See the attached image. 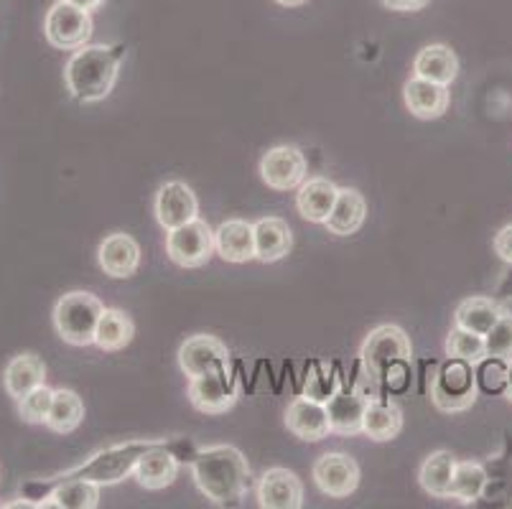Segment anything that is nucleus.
<instances>
[{
	"label": "nucleus",
	"instance_id": "obj_1",
	"mask_svg": "<svg viewBox=\"0 0 512 509\" xmlns=\"http://www.w3.org/2000/svg\"><path fill=\"white\" fill-rule=\"evenodd\" d=\"M192 474L199 492L212 504H232L250 489V464L235 446H207L197 451Z\"/></svg>",
	"mask_w": 512,
	"mask_h": 509
},
{
	"label": "nucleus",
	"instance_id": "obj_2",
	"mask_svg": "<svg viewBox=\"0 0 512 509\" xmlns=\"http://www.w3.org/2000/svg\"><path fill=\"white\" fill-rule=\"evenodd\" d=\"M123 54V46L105 44H85L74 51L64 67V82H67L69 95L82 105L105 100L118 82Z\"/></svg>",
	"mask_w": 512,
	"mask_h": 509
},
{
	"label": "nucleus",
	"instance_id": "obj_3",
	"mask_svg": "<svg viewBox=\"0 0 512 509\" xmlns=\"http://www.w3.org/2000/svg\"><path fill=\"white\" fill-rule=\"evenodd\" d=\"M411 357V336L395 324H383L372 329L360 349L362 367L372 382H390V372L406 370Z\"/></svg>",
	"mask_w": 512,
	"mask_h": 509
},
{
	"label": "nucleus",
	"instance_id": "obj_4",
	"mask_svg": "<svg viewBox=\"0 0 512 509\" xmlns=\"http://www.w3.org/2000/svg\"><path fill=\"white\" fill-rule=\"evenodd\" d=\"M102 311H105V306L92 293H64L54 306V329L72 347H90V344H95Z\"/></svg>",
	"mask_w": 512,
	"mask_h": 509
},
{
	"label": "nucleus",
	"instance_id": "obj_5",
	"mask_svg": "<svg viewBox=\"0 0 512 509\" xmlns=\"http://www.w3.org/2000/svg\"><path fill=\"white\" fill-rule=\"evenodd\" d=\"M153 446H156L153 441H128L120 443V446L105 448V451L95 454L77 469H69L59 479H87V482H95L100 487H113V484H120L125 476L136 471L141 456L151 451Z\"/></svg>",
	"mask_w": 512,
	"mask_h": 509
},
{
	"label": "nucleus",
	"instance_id": "obj_6",
	"mask_svg": "<svg viewBox=\"0 0 512 509\" xmlns=\"http://www.w3.org/2000/svg\"><path fill=\"white\" fill-rule=\"evenodd\" d=\"M474 364L451 359L436 372L431 382V403L441 413H462L477 403V375L472 372Z\"/></svg>",
	"mask_w": 512,
	"mask_h": 509
},
{
	"label": "nucleus",
	"instance_id": "obj_7",
	"mask_svg": "<svg viewBox=\"0 0 512 509\" xmlns=\"http://www.w3.org/2000/svg\"><path fill=\"white\" fill-rule=\"evenodd\" d=\"M214 252V230L204 219L197 217L166 232V255L179 268H202Z\"/></svg>",
	"mask_w": 512,
	"mask_h": 509
},
{
	"label": "nucleus",
	"instance_id": "obj_8",
	"mask_svg": "<svg viewBox=\"0 0 512 509\" xmlns=\"http://www.w3.org/2000/svg\"><path fill=\"white\" fill-rule=\"evenodd\" d=\"M44 36L54 49H82L92 36V13L72 6L67 0H57L46 13Z\"/></svg>",
	"mask_w": 512,
	"mask_h": 509
},
{
	"label": "nucleus",
	"instance_id": "obj_9",
	"mask_svg": "<svg viewBox=\"0 0 512 509\" xmlns=\"http://www.w3.org/2000/svg\"><path fill=\"white\" fill-rule=\"evenodd\" d=\"M240 398V382L227 370L209 372L189 380V403L204 415H222Z\"/></svg>",
	"mask_w": 512,
	"mask_h": 509
},
{
	"label": "nucleus",
	"instance_id": "obj_10",
	"mask_svg": "<svg viewBox=\"0 0 512 509\" xmlns=\"http://www.w3.org/2000/svg\"><path fill=\"white\" fill-rule=\"evenodd\" d=\"M309 174L306 156L296 146H276L260 161V179L273 191L299 189Z\"/></svg>",
	"mask_w": 512,
	"mask_h": 509
},
{
	"label": "nucleus",
	"instance_id": "obj_11",
	"mask_svg": "<svg viewBox=\"0 0 512 509\" xmlns=\"http://www.w3.org/2000/svg\"><path fill=\"white\" fill-rule=\"evenodd\" d=\"M314 484L321 494L344 499L360 487V466L349 454H324L314 464Z\"/></svg>",
	"mask_w": 512,
	"mask_h": 509
},
{
	"label": "nucleus",
	"instance_id": "obj_12",
	"mask_svg": "<svg viewBox=\"0 0 512 509\" xmlns=\"http://www.w3.org/2000/svg\"><path fill=\"white\" fill-rule=\"evenodd\" d=\"M179 367L189 380L209 372L227 370L230 367V352L220 339L209 334L189 336L179 347Z\"/></svg>",
	"mask_w": 512,
	"mask_h": 509
},
{
	"label": "nucleus",
	"instance_id": "obj_13",
	"mask_svg": "<svg viewBox=\"0 0 512 509\" xmlns=\"http://www.w3.org/2000/svg\"><path fill=\"white\" fill-rule=\"evenodd\" d=\"M199 214L197 194L184 181H169L156 194V219L166 232L176 230L181 224L192 222Z\"/></svg>",
	"mask_w": 512,
	"mask_h": 509
},
{
	"label": "nucleus",
	"instance_id": "obj_14",
	"mask_svg": "<svg viewBox=\"0 0 512 509\" xmlns=\"http://www.w3.org/2000/svg\"><path fill=\"white\" fill-rule=\"evenodd\" d=\"M258 502L263 509H301L304 507V484L293 471L276 466L260 476Z\"/></svg>",
	"mask_w": 512,
	"mask_h": 509
},
{
	"label": "nucleus",
	"instance_id": "obj_15",
	"mask_svg": "<svg viewBox=\"0 0 512 509\" xmlns=\"http://www.w3.org/2000/svg\"><path fill=\"white\" fill-rule=\"evenodd\" d=\"M286 428L301 441H324L332 433L327 405L311 398H296L286 410Z\"/></svg>",
	"mask_w": 512,
	"mask_h": 509
},
{
	"label": "nucleus",
	"instance_id": "obj_16",
	"mask_svg": "<svg viewBox=\"0 0 512 509\" xmlns=\"http://www.w3.org/2000/svg\"><path fill=\"white\" fill-rule=\"evenodd\" d=\"M97 260L110 278H130L141 268V245L125 232H113L102 240Z\"/></svg>",
	"mask_w": 512,
	"mask_h": 509
},
{
	"label": "nucleus",
	"instance_id": "obj_17",
	"mask_svg": "<svg viewBox=\"0 0 512 509\" xmlns=\"http://www.w3.org/2000/svg\"><path fill=\"white\" fill-rule=\"evenodd\" d=\"M324 405H327L332 433H339V436H357V433H362L367 405H370V398H367L365 392L339 390L337 387V392Z\"/></svg>",
	"mask_w": 512,
	"mask_h": 509
},
{
	"label": "nucleus",
	"instance_id": "obj_18",
	"mask_svg": "<svg viewBox=\"0 0 512 509\" xmlns=\"http://www.w3.org/2000/svg\"><path fill=\"white\" fill-rule=\"evenodd\" d=\"M41 385H46V364L34 352L16 354L3 370V387L16 403Z\"/></svg>",
	"mask_w": 512,
	"mask_h": 509
},
{
	"label": "nucleus",
	"instance_id": "obj_19",
	"mask_svg": "<svg viewBox=\"0 0 512 509\" xmlns=\"http://www.w3.org/2000/svg\"><path fill=\"white\" fill-rule=\"evenodd\" d=\"M214 250L227 263H250L255 260V230L250 222L227 219L214 230Z\"/></svg>",
	"mask_w": 512,
	"mask_h": 509
},
{
	"label": "nucleus",
	"instance_id": "obj_20",
	"mask_svg": "<svg viewBox=\"0 0 512 509\" xmlns=\"http://www.w3.org/2000/svg\"><path fill=\"white\" fill-rule=\"evenodd\" d=\"M403 100H406V107L411 110V115H416L418 120H436L449 110L451 97L449 87H444V84L413 77L403 87Z\"/></svg>",
	"mask_w": 512,
	"mask_h": 509
},
{
	"label": "nucleus",
	"instance_id": "obj_21",
	"mask_svg": "<svg viewBox=\"0 0 512 509\" xmlns=\"http://www.w3.org/2000/svg\"><path fill=\"white\" fill-rule=\"evenodd\" d=\"M176 474H179V459L171 451H166L164 443H156L151 451H146L136 464V471H133L138 484L148 492L171 487L176 482Z\"/></svg>",
	"mask_w": 512,
	"mask_h": 509
},
{
	"label": "nucleus",
	"instance_id": "obj_22",
	"mask_svg": "<svg viewBox=\"0 0 512 509\" xmlns=\"http://www.w3.org/2000/svg\"><path fill=\"white\" fill-rule=\"evenodd\" d=\"M255 230V260L278 263L293 247V232L281 217H263L253 224Z\"/></svg>",
	"mask_w": 512,
	"mask_h": 509
},
{
	"label": "nucleus",
	"instance_id": "obj_23",
	"mask_svg": "<svg viewBox=\"0 0 512 509\" xmlns=\"http://www.w3.org/2000/svg\"><path fill=\"white\" fill-rule=\"evenodd\" d=\"M339 186L329 179H309L299 186L296 194V209L301 217L311 224H324L332 214L334 202H337Z\"/></svg>",
	"mask_w": 512,
	"mask_h": 509
},
{
	"label": "nucleus",
	"instance_id": "obj_24",
	"mask_svg": "<svg viewBox=\"0 0 512 509\" xmlns=\"http://www.w3.org/2000/svg\"><path fill=\"white\" fill-rule=\"evenodd\" d=\"M365 217H367L365 196H362L357 189H339L337 202H334L332 214H329V219L324 222V227L329 230V235L349 237V235H355L362 224H365Z\"/></svg>",
	"mask_w": 512,
	"mask_h": 509
},
{
	"label": "nucleus",
	"instance_id": "obj_25",
	"mask_svg": "<svg viewBox=\"0 0 512 509\" xmlns=\"http://www.w3.org/2000/svg\"><path fill=\"white\" fill-rule=\"evenodd\" d=\"M413 72H416V77L449 87L459 74V59H456L454 49L446 44L423 46L418 51L416 62H413Z\"/></svg>",
	"mask_w": 512,
	"mask_h": 509
},
{
	"label": "nucleus",
	"instance_id": "obj_26",
	"mask_svg": "<svg viewBox=\"0 0 512 509\" xmlns=\"http://www.w3.org/2000/svg\"><path fill=\"white\" fill-rule=\"evenodd\" d=\"M100 504V484L87 479H62L54 492L41 499V509H95Z\"/></svg>",
	"mask_w": 512,
	"mask_h": 509
},
{
	"label": "nucleus",
	"instance_id": "obj_27",
	"mask_svg": "<svg viewBox=\"0 0 512 509\" xmlns=\"http://www.w3.org/2000/svg\"><path fill=\"white\" fill-rule=\"evenodd\" d=\"M502 314H505V308H502L495 298L474 296L456 306L454 324L462 326V329L474 331V334L487 336L492 331V326L502 319Z\"/></svg>",
	"mask_w": 512,
	"mask_h": 509
},
{
	"label": "nucleus",
	"instance_id": "obj_28",
	"mask_svg": "<svg viewBox=\"0 0 512 509\" xmlns=\"http://www.w3.org/2000/svg\"><path fill=\"white\" fill-rule=\"evenodd\" d=\"M85 420V403L79 398L74 390H54V398H51L49 415H46L44 426L49 431L59 433V436H67V433H74Z\"/></svg>",
	"mask_w": 512,
	"mask_h": 509
},
{
	"label": "nucleus",
	"instance_id": "obj_29",
	"mask_svg": "<svg viewBox=\"0 0 512 509\" xmlns=\"http://www.w3.org/2000/svg\"><path fill=\"white\" fill-rule=\"evenodd\" d=\"M133 336H136V324L125 311H120V308L102 311L95 334V344L102 352H120L133 342Z\"/></svg>",
	"mask_w": 512,
	"mask_h": 509
},
{
	"label": "nucleus",
	"instance_id": "obj_30",
	"mask_svg": "<svg viewBox=\"0 0 512 509\" xmlns=\"http://www.w3.org/2000/svg\"><path fill=\"white\" fill-rule=\"evenodd\" d=\"M400 431H403V410L395 403L370 400L365 413V423H362V433H365L370 441L385 443L393 441Z\"/></svg>",
	"mask_w": 512,
	"mask_h": 509
},
{
	"label": "nucleus",
	"instance_id": "obj_31",
	"mask_svg": "<svg viewBox=\"0 0 512 509\" xmlns=\"http://www.w3.org/2000/svg\"><path fill=\"white\" fill-rule=\"evenodd\" d=\"M456 459L451 451H436L428 456L418 471V482H421L423 492H428L436 499H449L451 479H454Z\"/></svg>",
	"mask_w": 512,
	"mask_h": 509
},
{
	"label": "nucleus",
	"instance_id": "obj_32",
	"mask_svg": "<svg viewBox=\"0 0 512 509\" xmlns=\"http://www.w3.org/2000/svg\"><path fill=\"white\" fill-rule=\"evenodd\" d=\"M490 484V474L477 461H456L454 479H451V492L449 499H459L464 504H474L477 499L484 497Z\"/></svg>",
	"mask_w": 512,
	"mask_h": 509
},
{
	"label": "nucleus",
	"instance_id": "obj_33",
	"mask_svg": "<svg viewBox=\"0 0 512 509\" xmlns=\"http://www.w3.org/2000/svg\"><path fill=\"white\" fill-rule=\"evenodd\" d=\"M446 354H449L451 359H462V362L479 364L484 357H487L484 336L454 324V329H451L449 336H446Z\"/></svg>",
	"mask_w": 512,
	"mask_h": 509
},
{
	"label": "nucleus",
	"instance_id": "obj_34",
	"mask_svg": "<svg viewBox=\"0 0 512 509\" xmlns=\"http://www.w3.org/2000/svg\"><path fill=\"white\" fill-rule=\"evenodd\" d=\"M484 349H487V357L500 359V362L510 364L512 362V314L505 311L502 319L492 326V331L484 336Z\"/></svg>",
	"mask_w": 512,
	"mask_h": 509
},
{
	"label": "nucleus",
	"instance_id": "obj_35",
	"mask_svg": "<svg viewBox=\"0 0 512 509\" xmlns=\"http://www.w3.org/2000/svg\"><path fill=\"white\" fill-rule=\"evenodd\" d=\"M51 398H54V390L46 385L36 387L34 392H29L26 398L18 400V413L26 423L31 426H39V423H46V415H49Z\"/></svg>",
	"mask_w": 512,
	"mask_h": 509
},
{
	"label": "nucleus",
	"instance_id": "obj_36",
	"mask_svg": "<svg viewBox=\"0 0 512 509\" xmlns=\"http://www.w3.org/2000/svg\"><path fill=\"white\" fill-rule=\"evenodd\" d=\"M492 247H495L497 258L512 265V224H507V227H502V230L497 232Z\"/></svg>",
	"mask_w": 512,
	"mask_h": 509
},
{
	"label": "nucleus",
	"instance_id": "obj_37",
	"mask_svg": "<svg viewBox=\"0 0 512 509\" xmlns=\"http://www.w3.org/2000/svg\"><path fill=\"white\" fill-rule=\"evenodd\" d=\"M431 0H383V6L398 13H416L423 11Z\"/></svg>",
	"mask_w": 512,
	"mask_h": 509
},
{
	"label": "nucleus",
	"instance_id": "obj_38",
	"mask_svg": "<svg viewBox=\"0 0 512 509\" xmlns=\"http://www.w3.org/2000/svg\"><path fill=\"white\" fill-rule=\"evenodd\" d=\"M67 3H72V6L82 8V11H87V13H95L105 6V0H67Z\"/></svg>",
	"mask_w": 512,
	"mask_h": 509
},
{
	"label": "nucleus",
	"instance_id": "obj_39",
	"mask_svg": "<svg viewBox=\"0 0 512 509\" xmlns=\"http://www.w3.org/2000/svg\"><path fill=\"white\" fill-rule=\"evenodd\" d=\"M276 3L283 8H299L304 6V3H309V0H276Z\"/></svg>",
	"mask_w": 512,
	"mask_h": 509
},
{
	"label": "nucleus",
	"instance_id": "obj_40",
	"mask_svg": "<svg viewBox=\"0 0 512 509\" xmlns=\"http://www.w3.org/2000/svg\"><path fill=\"white\" fill-rule=\"evenodd\" d=\"M505 395H507V400H510V403H512V362H510V367H507V387H505Z\"/></svg>",
	"mask_w": 512,
	"mask_h": 509
}]
</instances>
